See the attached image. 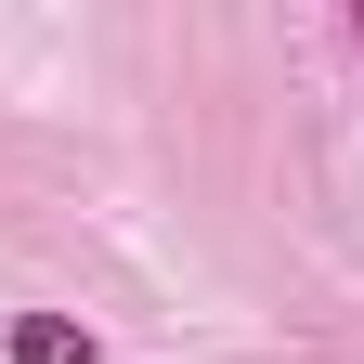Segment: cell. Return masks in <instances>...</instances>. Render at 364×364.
<instances>
[{
    "instance_id": "obj_1",
    "label": "cell",
    "mask_w": 364,
    "mask_h": 364,
    "mask_svg": "<svg viewBox=\"0 0 364 364\" xmlns=\"http://www.w3.org/2000/svg\"><path fill=\"white\" fill-rule=\"evenodd\" d=\"M0 351H14V364H105V338L65 326V312H14V326H0Z\"/></svg>"
}]
</instances>
